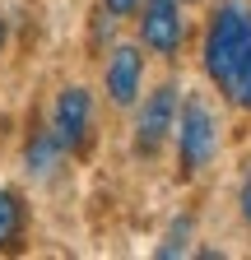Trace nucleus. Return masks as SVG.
Segmentation results:
<instances>
[{
    "mask_svg": "<svg viewBox=\"0 0 251 260\" xmlns=\"http://www.w3.org/2000/svg\"><path fill=\"white\" fill-rule=\"evenodd\" d=\"M177 130V168L181 177H196L200 168H209V158L218 149V121L209 112V103L200 93H191L181 103V121H172Z\"/></svg>",
    "mask_w": 251,
    "mask_h": 260,
    "instance_id": "1",
    "label": "nucleus"
},
{
    "mask_svg": "<svg viewBox=\"0 0 251 260\" xmlns=\"http://www.w3.org/2000/svg\"><path fill=\"white\" fill-rule=\"evenodd\" d=\"M172 121H177V88L163 84V88H153L144 98V107H140V121H135V149L140 153H159L163 140L172 135Z\"/></svg>",
    "mask_w": 251,
    "mask_h": 260,
    "instance_id": "2",
    "label": "nucleus"
},
{
    "mask_svg": "<svg viewBox=\"0 0 251 260\" xmlns=\"http://www.w3.org/2000/svg\"><path fill=\"white\" fill-rule=\"evenodd\" d=\"M140 38L159 56H177L181 51V10H177V0H144Z\"/></svg>",
    "mask_w": 251,
    "mask_h": 260,
    "instance_id": "3",
    "label": "nucleus"
},
{
    "mask_svg": "<svg viewBox=\"0 0 251 260\" xmlns=\"http://www.w3.org/2000/svg\"><path fill=\"white\" fill-rule=\"evenodd\" d=\"M88 116H93V103L84 88H66L51 107V135L60 140V149H79L88 140Z\"/></svg>",
    "mask_w": 251,
    "mask_h": 260,
    "instance_id": "4",
    "label": "nucleus"
},
{
    "mask_svg": "<svg viewBox=\"0 0 251 260\" xmlns=\"http://www.w3.org/2000/svg\"><path fill=\"white\" fill-rule=\"evenodd\" d=\"M140 79H144V56L135 47H116L112 60H107V93L116 107H131L135 93H140Z\"/></svg>",
    "mask_w": 251,
    "mask_h": 260,
    "instance_id": "5",
    "label": "nucleus"
},
{
    "mask_svg": "<svg viewBox=\"0 0 251 260\" xmlns=\"http://www.w3.org/2000/svg\"><path fill=\"white\" fill-rule=\"evenodd\" d=\"M60 158H66V149H60V140L51 135V130H38V135L28 140V172L51 177L60 168Z\"/></svg>",
    "mask_w": 251,
    "mask_h": 260,
    "instance_id": "6",
    "label": "nucleus"
},
{
    "mask_svg": "<svg viewBox=\"0 0 251 260\" xmlns=\"http://www.w3.org/2000/svg\"><path fill=\"white\" fill-rule=\"evenodd\" d=\"M19 233H23V200L14 190H0V251L14 246Z\"/></svg>",
    "mask_w": 251,
    "mask_h": 260,
    "instance_id": "7",
    "label": "nucleus"
},
{
    "mask_svg": "<svg viewBox=\"0 0 251 260\" xmlns=\"http://www.w3.org/2000/svg\"><path fill=\"white\" fill-rule=\"evenodd\" d=\"M224 93L233 98L237 107H251V38H246V47H242V56H237V65H233Z\"/></svg>",
    "mask_w": 251,
    "mask_h": 260,
    "instance_id": "8",
    "label": "nucleus"
},
{
    "mask_svg": "<svg viewBox=\"0 0 251 260\" xmlns=\"http://www.w3.org/2000/svg\"><path fill=\"white\" fill-rule=\"evenodd\" d=\"M186 237H191V218H181V223L172 228V233H168V242L159 246V255L168 260V255H177V251H186Z\"/></svg>",
    "mask_w": 251,
    "mask_h": 260,
    "instance_id": "9",
    "label": "nucleus"
},
{
    "mask_svg": "<svg viewBox=\"0 0 251 260\" xmlns=\"http://www.w3.org/2000/svg\"><path fill=\"white\" fill-rule=\"evenodd\" d=\"M103 10L116 14V19H125V14H135V10H140V0H103Z\"/></svg>",
    "mask_w": 251,
    "mask_h": 260,
    "instance_id": "10",
    "label": "nucleus"
},
{
    "mask_svg": "<svg viewBox=\"0 0 251 260\" xmlns=\"http://www.w3.org/2000/svg\"><path fill=\"white\" fill-rule=\"evenodd\" d=\"M242 214H246V223H251V177H246V186H242Z\"/></svg>",
    "mask_w": 251,
    "mask_h": 260,
    "instance_id": "11",
    "label": "nucleus"
},
{
    "mask_svg": "<svg viewBox=\"0 0 251 260\" xmlns=\"http://www.w3.org/2000/svg\"><path fill=\"white\" fill-rule=\"evenodd\" d=\"M0 51H5V19H0Z\"/></svg>",
    "mask_w": 251,
    "mask_h": 260,
    "instance_id": "12",
    "label": "nucleus"
}]
</instances>
